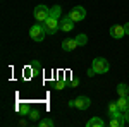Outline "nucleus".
I'll return each instance as SVG.
<instances>
[{
	"label": "nucleus",
	"mask_w": 129,
	"mask_h": 127,
	"mask_svg": "<svg viewBox=\"0 0 129 127\" xmlns=\"http://www.w3.org/2000/svg\"><path fill=\"white\" fill-rule=\"evenodd\" d=\"M17 110H19V112H22L24 115H26V113L29 112V108H28V105H19V107H17Z\"/></svg>",
	"instance_id": "obj_18"
},
{
	"label": "nucleus",
	"mask_w": 129,
	"mask_h": 127,
	"mask_svg": "<svg viewBox=\"0 0 129 127\" xmlns=\"http://www.w3.org/2000/svg\"><path fill=\"white\" fill-rule=\"evenodd\" d=\"M76 41L79 43V47H83V45H86V43H88V36H86V34H83V33H79V34L76 36Z\"/></svg>",
	"instance_id": "obj_15"
},
{
	"label": "nucleus",
	"mask_w": 129,
	"mask_h": 127,
	"mask_svg": "<svg viewBox=\"0 0 129 127\" xmlns=\"http://www.w3.org/2000/svg\"><path fill=\"white\" fill-rule=\"evenodd\" d=\"M117 93H119V96H127L129 95V86L126 82H120L119 86H117Z\"/></svg>",
	"instance_id": "obj_13"
},
{
	"label": "nucleus",
	"mask_w": 129,
	"mask_h": 127,
	"mask_svg": "<svg viewBox=\"0 0 129 127\" xmlns=\"http://www.w3.org/2000/svg\"><path fill=\"white\" fill-rule=\"evenodd\" d=\"M74 103H76V108H78V110H86V108H89V105H91V100H89L88 96H78L74 100Z\"/></svg>",
	"instance_id": "obj_9"
},
{
	"label": "nucleus",
	"mask_w": 129,
	"mask_h": 127,
	"mask_svg": "<svg viewBox=\"0 0 129 127\" xmlns=\"http://www.w3.org/2000/svg\"><path fill=\"white\" fill-rule=\"evenodd\" d=\"M107 112H109V115H114V113H117V112H119L117 101H110L109 105H107Z\"/></svg>",
	"instance_id": "obj_14"
},
{
	"label": "nucleus",
	"mask_w": 129,
	"mask_h": 127,
	"mask_svg": "<svg viewBox=\"0 0 129 127\" xmlns=\"http://www.w3.org/2000/svg\"><path fill=\"white\" fill-rule=\"evenodd\" d=\"M50 16V9L47 5H36L35 7V19L38 22H45Z\"/></svg>",
	"instance_id": "obj_5"
},
{
	"label": "nucleus",
	"mask_w": 129,
	"mask_h": 127,
	"mask_svg": "<svg viewBox=\"0 0 129 127\" xmlns=\"http://www.w3.org/2000/svg\"><path fill=\"white\" fill-rule=\"evenodd\" d=\"M64 86H66V84H64L62 81H59V82H57V89H62V88H64Z\"/></svg>",
	"instance_id": "obj_20"
},
{
	"label": "nucleus",
	"mask_w": 129,
	"mask_h": 127,
	"mask_svg": "<svg viewBox=\"0 0 129 127\" xmlns=\"http://www.w3.org/2000/svg\"><path fill=\"white\" fill-rule=\"evenodd\" d=\"M86 125H88V127H103V125H105V122H103L100 117H93V118H89L88 122H86Z\"/></svg>",
	"instance_id": "obj_12"
},
{
	"label": "nucleus",
	"mask_w": 129,
	"mask_h": 127,
	"mask_svg": "<svg viewBox=\"0 0 129 127\" xmlns=\"http://www.w3.org/2000/svg\"><path fill=\"white\" fill-rule=\"evenodd\" d=\"M79 47V43L76 41V38H66L62 41V48L66 50V52H72V50H76Z\"/></svg>",
	"instance_id": "obj_10"
},
{
	"label": "nucleus",
	"mask_w": 129,
	"mask_h": 127,
	"mask_svg": "<svg viewBox=\"0 0 129 127\" xmlns=\"http://www.w3.org/2000/svg\"><path fill=\"white\" fill-rule=\"evenodd\" d=\"M117 107H119L120 112L129 110V95H127V96H120L119 100H117Z\"/></svg>",
	"instance_id": "obj_11"
},
{
	"label": "nucleus",
	"mask_w": 129,
	"mask_h": 127,
	"mask_svg": "<svg viewBox=\"0 0 129 127\" xmlns=\"http://www.w3.org/2000/svg\"><path fill=\"white\" fill-rule=\"evenodd\" d=\"M124 117H126V122L129 124V110H126V112H124Z\"/></svg>",
	"instance_id": "obj_21"
},
{
	"label": "nucleus",
	"mask_w": 129,
	"mask_h": 127,
	"mask_svg": "<svg viewBox=\"0 0 129 127\" xmlns=\"http://www.w3.org/2000/svg\"><path fill=\"white\" fill-rule=\"evenodd\" d=\"M67 107H71V108H72V107H76V103H74V100H72V101H67Z\"/></svg>",
	"instance_id": "obj_23"
},
{
	"label": "nucleus",
	"mask_w": 129,
	"mask_h": 127,
	"mask_svg": "<svg viewBox=\"0 0 129 127\" xmlns=\"http://www.w3.org/2000/svg\"><path fill=\"white\" fill-rule=\"evenodd\" d=\"M110 120H109V125L110 127H122L126 124V117H124V112H117V113H114V115H109Z\"/></svg>",
	"instance_id": "obj_6"
},
{
	"label": "nucleus",
	"mask_w": 129,
	"mask_h": 127,
	"mask_svg": "<svg viewBox=\"0 0 129 127\" xmlns=\"http://www.w3.org/2000/svg\"><path fill=\"white\" fill-rule=\"evenodd\" d=\"M110 36L114 39H120L122 36H126V29H124V26H120V24H114V26H110Z\"/></svg>",
	"instance_id": "obj_7"
},
{
	"label": "nucleus",
	"mask_w": 129,
	"mask_h": 127,
	"mask_svg": "<svg viewBox=\"0 0 129 127\" xmlns=\"http://www.w3.org/2000/svg\"><path fill=\"white\" fill-rule=\"evenodd\" d=\"M38 125L40 127H52L53 125V120L52 118H41L40 122H38Z\"/></svg>",
	"instance_id": "obj_16"
},
{
	"label": "nucleus",
	"mask_w": 129,
	"mask_h": 127,
	"mask_svg": "<svg viewBox=\"0 0 129 127\" xmlns=\"http://www.w3.org/2000/svg\"><path fill=\"white\" fill-rule=\"evenodd\" d=\"M59 29L64 31V33H69V31H72V29H74V21H71L69 16L62 17V19H60V24H59Z\"/></svg>",
	"instance_id": "obj_8"
},
{
	"label": "nucleus",
	"mask_w": 129,
	"mask_h": 127,
	"mask_svg": "<svg viewBox=\"0 0 129 127\" xmlns=\"http://www.w3.org/2000/svg\"><path fill=\"white\" fill-rule=\"evenodd\" d=\"M29 36L33 41H43V38L47 36V29H45V26H43V22H36V24H33L29 29Z\"/></svg>",
	"instance_id": "obj_2"
},
{
	"label": "nucleus",
	"mask_w": 129,
	"mask_h": 127,
	"mask_svg": "<svg viewBox=\"0 0 129 127\" xmlns=\"http://www.w3.org/2000/svg\"><path fill=\"white\" fill-rule=\"evenodd\" d=\"M91 67L96 70V74H105V72H109L110 69V64L107 59H103V57H98V59L93 60V65Z\"/></svg>",
	"instance_id": "obj_3"
},
{
	"label": "nucleus",
	"mask_w": 129,
	"mask_h": 127,
	"mask_svg": "<svg viewBox=\"0 0 129 127\" xmlns=\"http://www.w3.org/2000/svg\"><path fill=\"white\" fill-rule=\"evenodd\" d=\"M78 84H79V79H72L71 81V86H78Z\"/></svg>",
	"instance_id": "obj_19"
},
{
	"label": "nucleus",
	"mask_w": 129,
	"mask_h": 127,
	"mask_svg": "<svg viewBox=\"0 0 129 127\" xmlns=\"http://www.w3.org/2000/svg\"><path fill=\"white\" fill-rule=\"evenodd\" d=\"M67 16H69L71 21L79 22V21H83L84 17H86V9H84V7H81V5H78V7H72Z\"/></svg>",
	"instance_id": "obj_4"
},
{
	"label": "nucleus",
	"mask_w": 129,
	"mask_h": 127,
	"mask_svg": "<svg viewBox=\"0 0 129 127\" xmlns=\"http://www.w3.org/2000/svg\"><path fill=\"white\" fill-rule=\"evenodd\" d=\"M60 14H62V9H60V5H53V7L50 9L48 19L43 22V26H45V29H47V34H55V31L59 29Z\"/></svg>",
	"instance_id": "obj_1"
},
{
	"label": "nucleus",
	"mask_w": 129,
	"mask_h": 127,
	"mask_svg": "<svg viewBox=\"0 0 129 127\" xmlns=\"http://www.w3.org/2000/svg\"><path fill=\"white\" fill-rule=\"evenodd\" d=\"M29 118L31 120H38V118H40V112H38V110H33L29 113Z\"/></svg>",
	"instance_id": "obj_17"
},
{
	"label": "nucleus",
	"mask_w": 129,
	"mask_h": 127,
	"mask_svg": "<svg viewBox=\"0 0 129 127\" xmlns=\"http://www.w3.org/2000/svg\"><path fill=\"white\" fill-rule=\"evenodd\" d=\"M124 29H126V34H129V22L124 24Z\"/></svg>",
	"instance_id": "obj_22"
}]
</instances>
